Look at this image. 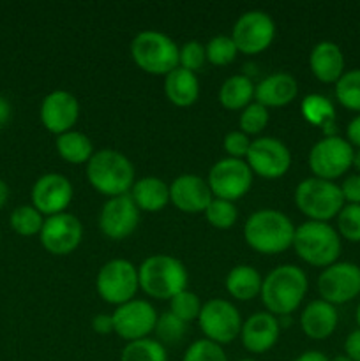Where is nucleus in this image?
<instances>
[{"mask_svg": "<svg viewBox=\"0 0 360 361\" xmlns=\"http://www.w3.org/2000/svg\"><path fill=\"white\" fill-rule=\"evenodd\" d=\"M309 281L302 268L295 264H281L268 271L261 284L260 298L267 312L275 317H288L304 302Z\"/></svg>", "mask_w": 360, "mask_h": 361, "instance_id": "f257e3e1", "label": "nucleus"}, {"mask_svg": "<svg viewBox=\"0 0 360 361\" xmlns=\"http://www.w3.org/2000/svg\"><path fill=\"white\" fill-rule=\"evenodd\" d=\"M295 228L289 217L274 208H261L251 214L244 224V240L265 256L284 252L293 245Z\"/></svg>", "mask_w": 360, "mask_h": 361, "instance_id": "f03ea898", "label": "nucleus"}, {"mask_svg": "<svg viewBox=\"0 0 360 361\" xmlns=\"http://www.w3.org/2000/svg\"><path fill=\"white\" fill-rule=\"evenodd\" d=\"M87 180L92 189L102 196H108L109 200L129 194L136 176L133 162L127 159V155L112 148H102L95 152L87 162Z\"/></svg>", "mask_w": 360, "mask_h": 361, "instance_id": "7ed1b4c3", "label": "nucleus"}, {"mask_svg": "<svg viewBox=\"0 0 360 361\" xmlns=\"http://www.w3.org/2000/svg\"><path fill=\"white\" fill-rule=\"evenodd\" d=\"M293 249L304 263L327 268L337 263L341 256V236L328 222L306 221L295 228Z\"/></svg>", "mask_w": 360, "mask_h": 361, "instance_id": "20e7f679", "label": "nucleus"}, {"mask_svg": "<svg viewBox=\"0 0 360 361\" xmlns=\"http://www.w3.org/2000/svg\"><path fill=\"white\" fill-rule=\"evenodd\" d=\"M140 289L155 300H172L187 289L186 267L176 257L168 254H154L138 267Z\"/></svg>", "mask_w": 360, "mask_h": 361, "instance_id": "39448f33", "label": "nucleus"}, {"mask_svg": "<svg viewBox=\"0 0 360 361\" xmlns=\"http://www.w3.org/2000/svg\"><path fill=\"white\" fill-rule=\"evenodd\" d=\"M180 48L169 35L157 30H143L131 41L134 63L154 76H166L179 67Z\"/></svg>", "mask_w": 360, "mask_h": 361, "instance_id": "423d86ee", "label": "nucleus"}, {"mask_svg": "<svg viewBox=\"0 0 360 361\" xmlns=\"http://www.w3.org/2000/svg\"><path fill=\"white\" fill-rule=\"evenodd\" d=\"M295 204L309 221L328 222L337 217L346 203L337 183L311 176L296 185Z\"/></svg>", "mask_w": 360, "mask_h": 361, "instance_id": "0eeeda50", "label": "nucleus"}, {"mask_svg": "<svg viewBox=\"0 0 360 361\" xmlns=\"http://www.w3.org/2000/svg\"><path fill=\"white\" fill-rule=\"evenodd\" d=\"M95 289L97 295L109 305H124L136 298L140 289L138 268L129 259H109L102 264L95 277Z\"/></svg>", "mask_w": 360, "mask_h": 361, "instance_id": "6e6552de", "label": "nucleus"}, {"mask_svg": "<svg viewBox=\"0 0 360 361\" xmlns=\"http://www.w3.org/2000/svg\"><path fill=\"white\" fill-rule=\"evenodd\" d=\"M353 155L355 148L344 137L332 134V136H323L313 145L307 162L313 176L334 182L352 168Z\"/></svg>", "mask_w": 360, "mask_h": 361, "instance_id": "1a4fd4ad", "label": "nucleus"}, {"mask_svg": "<svg viewBox=\"0 0 360 361\" xmlns=\"http://www.w3.org/2000/svg\"><path fill=\"white\" fill-rule=\"evenodd\" d=\"M198 323H200V328L207 341L215 342L219 345H226L232 344L236 337H240L244 321L232 302L222 298H212L201 307Z\"/></svg>", "mask_w": 360, "mask_h": 361, "instance_id": "9d476101", "label": "nucleus"}, {"mask_svg": "<svg viewBox=\"0 0 360 361\" xmlns=\"http://www.w3.org/2000/svg\"><path fill=\"white\" fill-rule=\"evenodd\" d=\"M253 176V171L246 161L224 157L212 166L207 183L212 190V196L235 203L251 190Z\"/></svg>", "mask_w": 360, "mask_h": 361, "instance_id": "9b49d317", "label": "nucleus"}, {"mask_svg": "<svg viewBox=\"0 0 360 361\" xmlns=\"http://www.w3.org/2000/svg\"><path fill=\"white\" fill-rule=\"evenodd\" d=\"M275 23L265 11L253 9L240 14L232 30L236 49L244 55H258L274 42Z\"/></svg>", "mask_w": 360, "mask_h": 361, "instance_id": "f8f14e48", "label": "nucleus"}, {"mask_svg": "<svg viewBox=\"0 0 360 361\" xmlns=\"http://www.w3.org/2000/svg\"><path fill=\"white\" fill-rule=\"evenodd\" d=\"M321 300L332 305H344L360 295V267L349 261H337L323 268L318 277Z\"/></svg>", "mask_w": 360, "mask_h": 361, "instance_id": "ddd939ff", "label": "nucleus"}, {"mask_svg": "<svg viewBox=\"0 0 360 361\" xmlns=\"http://www.w3.org/2000/svg\"><path fill=\"white\" fill-rule=\"evenodd\" d=\"M246 162L251 171H253V175L267 180H275L281 178L289 171V168H292V154H289V148L281 140L263 136L251 141Z\"/></svg>", "mask_w": 360, "mask_h": 361, "instance_id": "4468645a", "label": "nucleus"}, {"mask_svg": "<svg viewBox=\"0 0 360 361\" xmlns=\"http://www.w3.org/2000/svg\"><path fill=\"white\" fill-rule=\"evenodd\" d=\"M112 317L113 334L126 342H134L140 338H148V335L154 334L159 314L150 302L134 298L116 307Z\"/></svg>", "mask_w": 360, "mask_h": 361, "instance_id": "2eb2a0df", "label": "nucleus"}, {"mask_svg": "<svg viewBox=\"0 0 360 361\" xmlns=\"http://www.w3.org/2000/svg\"><path fill=\"white\" fill-rule=\"evenodd\" d=\"M41 245L53 256H67L80 247L83 240V224L73 214L52 215L44 219L41 233Z\"/></svg>", "mask_w": 360, "mask_h": 361, "instance_id": "dca6fc26", "label": "nucleus"}, {"mask_svg": "<svg viewBox=\"0 0 360 361\" xmlns=\"http://www.w3.org/2000/svg\"><path fill=\"white\" fill-rule=\"evenodd\" d=\"M73 196V183L60 173H46L39 176L30 192L32 207L46 217L64 214L69 208Z\"/></svg>", "mask_w": 360, "mask_h": 361, "instance_id": "f3484780", "label": "nucleus"}, {"mask_svg": "<svg viewBox=\"0 0 360 361\" xmlns=\"http://www.w3.org/2000/svg\"><path fill=\"white\" fill-rule=\"evenodd\" d=\"M140 224V210L129 194L109 197L99 212V229L109 240H126Z\"/></svg>", "mask_w": 360, "mask_h": 361, "instance_id": "a211bd4d", "label": "nucleus"}, {"mask_svg": "<svg viewBox=\"0 0 360 361\" xmlns=\"http://www.w3.org/2000/svg\"><path fill=\"white\" fill-rule=\"evenodd\" d=\"M39 116L46 130L60 136L73 130V127L76 126L80 118V102L71 92L53 90L42 99Z\"/></svg>", "mask_w": 360, "mask_h": 361, "instance_id": "6ab92c4d", "label": "nucleus"}, {"mask_svg": "<svg viewBox=\"0 0 360 361\" xmlns=\"http://www.w3.org/2000/svg\"><path fill=\"white\" fill-rule=\"evenodd\" d=\"M212 200L207 180L198 175H180L169 183V203L184 214H203Z\"/></svg>", "mask_w": 360, "mask_h": 361, "instance_id": "aec40b11", "label": "nucleus"}, {"mask_svg": "<svg viewBox=\"0 0 360 361\" xmlns=\"http://www.w3.org/2000/svg\"><path fill=\"white\" fill-rule=\"evenodd\" d=\"M281 321L270 312H256L242 323L240 341L253 355H265L279 341Z\"/></svg>", "mask_w": 360, "mask_h": 361, "instance_id": "412c9836", "label": "nucleus"}, {"mask_svg": "<svg viewBox=\"0 0 360 361\" xmlns=\"http://www.w3.org/2000/svg\"><path fill=\"white\" fill-rule=\"evenodd\" d=\"M337 309L321 298L307 303L300 314V328H302L304 335L313 341H325L330 337L337 328Z\"/></svg>", "mask_w": 360, "mask_h": 361, "instance_id": "4be33fe9", "label": "nucleus"}, {"mask_svg": "<svg viewBox=\"0 0 360 361\" xmlns=\"http://www.w3.org/2000/svg\"><path fill=\"white\" fill-rule=\"evenodd\" d=\"M299 95V83L288 73H274L254 87V99L265 108H282Z\"/></svg>", "mask_w": 360, "mask_h": 361, "instance_id": "5701e85b", "label": "nucleus"}, {"mask_svg": "<svg viewBox=\"0 0 360 361\" xmlns=\"http://www.w3.org/2000/svg\"><path fill=\"white\" fill-rule=\"evenodd\" d=\"M344 55L342 49L332 41H320L309 55V67L313 76L321 83H337L344 74Z\"/></svg>", "mask_w": 360, "mask_h": 361, "instance_id": "b1692460", "label": "nucleus"}, {"mask_svg": "<svg viewBox=\"0 0 360 361\" xmlns=\"http://www.w3.org/2000/svg\"><path fill=\"white\" fill-rule=\"evenodd\" d=\"M129 196L140 212L157 214L169 203V183L159 176H143L134 182Z\"/></svg>", "mask_w": 360, "mask_h": 361, "instance_id": "393cba45", "label": "nucleus"}, {"mask_svg": "<svg viewBox=\"0 0 360 361\" xmlns=\"http://www.w3.org/2000/svg\"><path fill=\"white\" fill-rule=\"evenodd\" d=\"M164 94L172 104L189 108L200 97V80L191 71L176 67L164 76Z\"/></svg>", "mask_w": 360, "mask_h": 361, "instance_id": "a878e982", "label": "nucleus"}, {"mask_svg": "<svg viewBox=\"0 0 360 361\" xmlns=\"http://www.w3.org/2000/svg\"><path fill=\"white\" fill-rule=\"evenodd\" d=\"M263 277L260 271L251 264H239L233 267L226 275V291L239 302H249L260 296Z\"/></svg>", "mask_w": 360, "mask_h": 361, "instance_id": "bb28decb", "label": "nucleus"}, {"mask_svg": "<svg viewBox=\"0 0 360 361\" xmlns=\"http://www.w3.org/2000/svg\"><path fill=\"white\" fill-rule=\"evenodd\" d=\"M254 87L249 76L246 74H233L219 88V102L222 108L229 111H242L246 106H249L254 99Z\"/></svg>", "mask_w": 360, "mask_h": 361, "instance_id": "cd10ccee", "label": "nucleus"}, {"mask_svg": "<svg viewBox=\"0 0 360 361\" xmlns=\"http://www.w3.org/2000/svg\"><path fill=\"white\" fill-rule=\"evenodd\" d=\"M55 147L60 159L69 164H87L95 154L90 137L80 130H69L56 136Z\"/></svg>", "mask_w": 360, "mask_h": 361, "instance_id": "c85d7f7f", "label": "nucleus"}, {"mask_svg": "<svg viewBox=\"0 0 360 361\" xmlns=\"http://www.w3.org/2000/svg\"><path fill=\"white\" fill-rule=\"evenodd\" d=\"M300 113L304 120L311 126L320 127L325 130V136H328V127H334L335 109L330 99L321 94H309L300 102Z\"/></svg>", "mask_w": 360, "mask_h": 361, "instance_id": "c756f323", "label": "nucleus"}, {"mask_svg": "<svg viewBox=\"0 0 360 361\" xmlns=\"http://www.w3.org/2000/svg\"><path fill=\"white\" fill-rule=\"evenodd\" d=\"M120 361H168V353L157 338H140L124 345Z\"/></svg>", "mask_w": 360, "mask_h": 361, "instance_id": "7c9ffc66", "label": "nucleus"}, {"mask_svg": "<svg viewBox=\"0 0 360 361\" xmlns=\"http://www.w3.org/2000/svg\"><path fill=\"white\" fill-rule=\"evenodd\" d=\"M335 99L342 108L360 115V69L344 71L335 83Z\"/></svg>", "mask_w": 360, "mask_h": 361, "instance_id": "2f4dec72", "label": "nucleus"}, {"mask_svg": "<svg viewBox=\"0 0 360 361\" xmlns=\"http://www.w3.org/2000/svg\"><path fill=\"white\" fill-rule=\"evenodd\" d=\"M11 228L21 236H34L39 235L44 224L42 214H39L32 204H23V207L14 208L11 214Z\"/></svg>", "mask_w": 360, "mask_h": 361, "instance_id": "473e14b6", "label": "nucleus"}, {"mask_svg": "<svg viewBox=\"0 0 360 361\" xmlns=\"http://www.w3.org/2000/svg\"><path fill=\"white\" fill-rule=\"evenodd\" d=\"M205 219L208 221V224L215 229H232L235 226L236 219H239V210H236L235 203L224 200H214L210 201V204L207 207V210L203 212Z\"/></svg>", "mask_w": 360, "mask_h": 361, "instance_id": "72a5a7b5", "label": "nucleus"}, {"mask_svg": "<svg viewBox=\"0 0 360 361\" xmlns=\"http://www.w3.org/2000/svg\"><path fill=\"white\" fill-rule=\"evenodd\" d=\"M154 334L162 345H173L186 337L187 324L175 314L164 312L157 317Z\"/></svg>", "mask_w": 360, "mask_h": 361, "instance_id": "f704fd0d", "label": "nucleus"}, {"mask_svg": "<svg viewBox=\"0 0 360 361\" xmlns=\"http://www.w3.org/2000/svg\"><path fill=\"white\" fill-rule=\"evenodd\" d=\"M205 51H207V62H210L212 66L222 67L235 60L239 49H236L232 35H214L205 44Z\"/></svg>", "mask_w": 360, "mask_h": 361, "instance_id": "c9c22d12", "label": "nucleus"}, {"mask_svg": "<svg viewBox=\"0 0 360 361\" xmlns=\"http://www.w3.org/2000/svg\"><path fill=\"white\" fill-rule=\"evenodd\" d=\"M201 307H203V303L200 302L196 293L189 291V289H184L182 293H179V295L169 300V312L175 314L186 324L198 319Z\"/></svg>", "mask_w": 360, "mask_h": 361, "instance_id": "e433bc0d", "label": "nucleus"}, {"mask_svg": "<svg viewBox=\"0 0 360 361\" xmlns=\"http://www.w3.org/2000/svg\"><path fill=\"white\" fill-rule=\"evenodd\" d=\"M268 118H270L268 109L265 108V106H261L260 102L253 101L249 106H246V108L242 109V113H240V130H242L244 134H247V136H256V134H260L261 130L267 127Z\"/></svg>", "mask_w": 360, "mask_h": 361, "instance_id": "4c0bfd02", "label": "nucleus"}, {"mask_svg": "<svg viewBox=\"0 0 360 361\" xmlns=\"http://www.w3.org/2000/svg\"><path fill=\"white\" fill-rule=\"evenodd\" d=\"M335 219L339 236L352 243H360V204H344Z\"/></svg>", "mask_w": 360, "mask_h": 361, "instance_id": "58836bf2", "label": "nucleus"}, {"mask_svg": "<svg viewBox=\"0 0 360 361\" xmlns=\"http://www.w3.org/2000/svg\"><path fill=\"white\" fill-rule=\"evenodd\" d=\"M182 361H228V356H226L222 345L207 341V338H200L186 349Z\"/></svg>", "mask_w": 360, "mask_h": 361, "instance_id": "ea45409f", "label": "nucleus"}, {"mask_svg": "<svg viewBox=\"0 0 360 361\" xmlns=\"http://www.w3.org/2000/svg\"><path fill=\"white\" fill-rule=\"evenodd\" d=\"M205 62H207V51L205 44H201L200 41H187L180 46L179 67L196 74L205 66Z\"/></svg>", "mask_w": 360, "mask_h": 361, "instance_id": "a19ab883", "label": "nucleus"}, {"mask_svg": "<svg viewBox=\"0 0 360 361\" xmlns=\"http://www.w3.org/2000/svg\"><path fill=\"white\" fill-rule=\"evenodd\" d=\"M222 148L228 154V157L232 159H242L246 161L247 152L251 148V137L247 134H244L242 130H232L224 136L222 140Z\"/></svg>", "mask_w": 360, "mask_h": 361, "instance_id": "79ce46f5", "label": "nucleus"}, {"mask_svg": "<svg viewBox=\"0 0 360 361\" xmlns=\"http://www.w3.org/2000/svg\"><path fill=\"white\" fill-rule=\"evenodd\" d=\"M341 192L344 197L346 204H360V175H349L344 182L341 183Z\"/></svg>", "mask_w": 360, "mask_h": 361, "instance_id": "37998d69", "label": "nucleus"}, {"mask_svg": "<svg viewBox=\"0 0 360 361\" xmlns=\"http://www.w3.org/2000/svg\"><path fill=\"white\" fill-rule=\"evenodd\" d=\"M344 356L352 361H360V328L353 330L344 341Z\"/></svg>", "mask_w": 360, "mask_h": 361, "instance_id": "c03bdc74", "label": "nucleus"}, {"mask_svg": "<svg viewBox=\"0 0 360 361\" xmlns=\"http://www.w3.org/2000/svg\"><path fill=\"white\" fill-rule=\"evenodd\" d=\"M92 330L99 335L113 334V317L112 314H97L92 319Z\"/></svg>", "mask_w": 360, "mask_h": 361, "instance_id": "a18cd8bd", "label": "nucleus"}, {"mask_svg": "<svg viewBox=\"0 0 360 361\" xmlns=\"http://www.w3.org/2000/svg\"><path fill=\"white\" fill-rule=\"evenodd\" d=\"M346 141H348L353 148L360 150V115L352 118V122L346 127Z\"/></svg>", "mask_w": 360, "mask_h": 361, "instance_id": "49530a36", "label": "nucleus"}, {"mask_svg": "<svg viewBox=\"0 0 360 361\" xmlns=\"http://www.w3.org/2000/svg\"><path fill=\"white\" fill-rule=\"evenodd\" d=\"M11 115H13V109H11L9 101L4 95H0V129H4L9 123Z\"/></svg>", "mask_w": 360, "mask_h": 361, "instance_id": "de8ad7c7", "label": "nucleus"}, {"mask_svg": "<svg viewBox=\"0 0 360 361\" xmlns=\"http://www.w3.org/2000/svg\"><path fill=\"white\" fill-rule=\"evenodd\" d=\"M293 361H330L321 351H306L296 356Z\"/></svg>", "mask_w": 360, "mask_h": 361, "instance_id": "09e8293b", "label": "nucleus"}, {"mask_svg": "<svg viewBox=\"0 0 360 361\" xmlns=\"http://www.w3.org/2000/svg\"><path fill=\"white\" fill-rule=\"evenodd\" d=\"M7 197H9V189H7V183L4 180H0V208L7 203Z\"/></svg>", "mask_w": 360, "mask_h": 361, "instance_id": "8fccbe9b", "label": "nucleus"}, {"mask_svg": "<svg viewBox=\"0 0 360 361\" xmlns=\"http://www.w3.org/2000/svg\"><path fill=\"white\" fill-rule=\"evenodd\" d=\"M352 168H355L356 173H359V175H360V150H355V155H353Z\"/></svg>", "mask_w": 360, "mask_h": 361, "instance_id": "3c124183", "label": "nucleus"}, {"mask_svg": "<svg viewBox=\"0 0 360 361\" xmlns=\"http://www.w3.org/2000/svg\"><path fill=\"white\" fill-rule=\"evenodd\" d=\"M330 361H352L348 358V356H344V355H341V356H335V358H332Z\"/></svg>", "mask_w": 360, "mask_h": 361, "instance_id": "603ef678", "label": "nucleus"}, {"mask_svg": "<svg viewBox=\"0 0 360 361\" xmlns=\"http://www.w3.org/2000/svg\"><path fill=\"white\" fill-rule=\"evenodd\" d=\"M355 319H356V324H359V328H360V303H359V307H356V312H355Z\"/></svg>", "mask_w": 360, "mask_h": 361, "instance_id": "864d4df0", "label": "nucleus"}, {"mask_svg": "<svg viewBox=\"0 0 360 361\" xmlns=\"http://www.w3.org/2000/svg\"><path fill=\"white\" fill-rule=\"evenodd\" d=\"M239 361H258V360H254V358H244V360H239Z\"/></svg>", "mask_w": 360, "mask_h": 361, "instance_id": "5fc2aeb1", "label": "nucleus"}]
</instances>
